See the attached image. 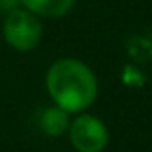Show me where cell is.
I'll list each match as a JSON object with an SVG mask.
<instances>
[{
	"label": "cell",
	"instance_id": "6da1fadb",
	"mask_svg": "<svg viewBox=\"0 0 152 152\" xmlns=\"http://www.w3.org/2000/svg\"><path fill=\"white\" fill-rule=\"evenodd\" d=\"M46 89L52 102L67 114H81L98 94L96 75L75 58L56 60L46 71Z\"/></svg>",
	"mask_w": 152,
	"mask_h": 152
},
{
	"label": "cell",
	"instance_id": "7a4b0ae2",
	"mask_svg": "<svg viewBox=\"0 0 152 152\" xmlns=\"http://www.w3.org/2000/svg\"><path fill=\"white\" fill-rule=\"evenodd\" d=\"M4 39L12 48L19 52H29L37 48L42 39L41 18L31 14L25 8H15L4 19Z\"/></svg>",
	"mask_w": 152,
	"mask_h": 152
},
{
	"label": "cell",
	"instance_id": "3957f363",
	"mask_svg": "<svg viewBox=\"0 0 152 152\" xmlns=\"http://www.w3.org/2000/svg\"><path fill=\"white\" fill-rule=\"evenodd\" d=\"M69 142L77 152H102L108 145V127L91 114H81L69 123Z\"/></svg>",
	"mask_w": 152,
	"mask_h": 152
},
{
	"label": "cell",
	"instance_id": "277c9868",
	"mask_svg": "<svg viewBox=\"0 0 152 152\" xmlns=\"http://www.w3.org/2000/svg\"><path fill=\"white\" fill-rule=\"evenodd\" d=\"M19 4L39 18L58 19L69 14L75 0H19Z\"/></svg>",
	"mask_w": 152,
	"mask_h": 152
},
{
	"label": "cell",
	"instance_id": "5b68a950",
	"mask_svg": "<svg viewBox=\"0 0 152 152\" xmlns=\"http://www.w3.org/2000/svg\"><path fill=\"white\" fill-rule=\"evenodd\" d=\"M69 123H71L69 114L62 108H58L56 104L50 108H45L41 118H39V125H41L42 133L48 137H60V135L67 133Z\"/></svg>",
	"mask_w": 152,
	"mask_h": 152
},
{
	"label": "cell",
	"instance_id": "8992f818",
	"mask_svg": "<svg viewBox=\"0 0 152 152\" xmlns=\"http://www.w3.org/2000/svg\"><path fill=\"white\" fill-rule=\"evenodd\" d=\"M15 8H19V0H0V14L6 15Z\"/></svg>",
	"mask_w": 152,
	"mask_h": 152
}]
</instances>
